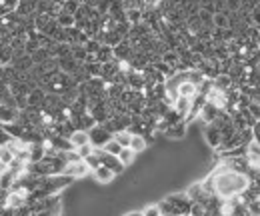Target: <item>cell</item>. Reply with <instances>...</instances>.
<instances>
[{
    "label": "cell",
    "mask_w": 260,
    "mask_h": 216,
    "mask_svg": "<svg viewBox=\"0 0 260 216\" xmlns=\"http://www.w3.org/2000/svg\"><path fill=\"white\" fill-rule=\"evenodd\" d=\"M202 186L208 194H212L220 200H234L250 190V174L218 164L206 176V180H202Z\"/></svg>",
    "instance_id": "1"
},
{
    "label": "cell",
    "mask_w": 260,
    "mask_h": 216,
    "mask_svg": "<svg viewBox=\"0 0 260 216\" xmlns=\"http://www.w3.org/2000/svg\"><path fill=\"white\" fill-rule=\"evenodd\" d=\"M158 208L162 214L170 216H188L192 208V200L186 196V192H174L168 194L164 200L158 202Z\"/></svg>",
    "instance_id": "2"
},
{
    "label": "cell",
    "mask_w": 260,
    "mask_h": 216,
    "mask_svg": "<svg viewBox=\"0 0 260 216\" xmlns=\"http://www.w3.org/2000/svg\"><path fill=\"white\" fill-rule=\"evenodd\" d=\"M94 152L100 156V162H102V166H106V168H110L114 174H122L124 172V164L118 160V156L114 155H108V152H104L102 148H94Z\"/></svg>",
    "instance_id": "3"
},
{
    "label": "cell",
    "mask_w": 260,
    "mask_h": 216,
    "mask_svg": "<svg viewBox=\"0 0 260 216\" xmlns=\"http://www.w3.org/2000/svg\"><path fill=\"white\" fill-rule=\"evenodd\" d=\"M88 136H90V144L94 148H104V144L112 140V134L102 124H96L92 130H88Z\"/></svg>",
    "instance_id": "4"
},
{
    "label": "cell",
    "mask_w": 260,
    "mask_h": 216,
    "mask_svg": "<svg viewBox=\"0 0 260 216\" xmlns=\"http://www.w3.org/2000/svg\"><path fill=\"white\" fill-rule=\"evenodd\" d=\"M88 172H90V168L86 166V162H84V160L68 162V164L64 166V170H62V174L68 176V178H72V180H76V178H84Z\"/></svg>",
    "instance_id": "5"
},
{
    "label": "cell",
    "mask_w": 260,
    "mask_h": 216,
    "mask_svg": "<svg viewBox=\"0 0 260 216\" xmlns=\"http://www.w3.org/2000/svg\"><path fill=\"white\" fill-rule=\"evenodd\" d=\"M204 140H206V144L210 146V148H218L220 146V130H218V126L214 122H210V124H206L204 126Z\"/></svg>",
    "instance_id": "6"
},
{
    "label": "cell",
    "mask_w": 260,
    "mask_h": 216,
    "mask_svg": "<svg viewBox=\"0 0 260 216\" xmlns=\"http://www.w3.org/2000/svg\"><path fill=\"white\" fill-rule=\"evenodd\" d=\"M18 116H20V110H18L16 106H6V104H0V122H2V124L18 122Z\"/></svg>",
    "instance_id": "7"
},
{
    "label": "cell",
    "mask_w": 260,
    "mask_h": 216,
    "mask_svg": "<svg viewBox=\"0 0 260 216\" xmlns=\"http://www.w3.org/2000/svg\"><path fill=\"white\" fill-rule=\"evenodd\" d=\"M112 52H114V58H116V60H130V56H132V44H130V38H124L118 46L112 48Z\"/></svg>",
    "instance_id": "8"
},
{
    "label": "cell",
    "mask_w": 260,
    "mask_h": 216,
    "mask_svg": "<svg viewBox=\"0 0 260 216\" xmlns=\"http://www.w3.org/2000/svg\"><path fill=\"white\" fill-rule=\"evenodd\" d=\"M220 112H222V110H218L216 106H212V104H208V102H206V104L202 106V110H200L198 118H200L204 124H210L218 118V114H220Z\"/></svg>",
    "instance_id": "9"
},
{
    "label": "cell",
    "mask_w": 260,
    "mask_h": 216,
    "mask_svg": "<svg viewBox=\"0 0 260 216\" xmlns=\"http://www.w3.org/2000/svg\"><path fill=\"white\" fill-rule=\"evenodd\" d=\"M92 176H94V180H96L98 184H110L116 174H114L110 168H106V166L100 164L96 170H92Z\"/></svg>",
    "instance_id": "10"
},
{
    "label": "cell",
    "mask_w": 260,
    "mask_h": 216,
    "mask_svg": "<svg viewBox=\"0 0 260 216\" xmlns=\"http://www.w3.org/2000/svg\"><path fill=\"white\" fill-rule=\"evenodd\" d=\"M126 86H128V88H132V90H144L146 82H144V76H142V72L134 70V72L126 74Z\"/></svg>",
    "instance_id": "11"
},
{
    "label": "cell",
    "mask_w": 260,
    "mask_h": 216,
    "mask_svg": "<svg viewBox=\"0 0 260 216\" xmlns=\"http://www.w3.org/2000/svg\"><path fill=\"white\" fill-rule=\"evenodd\" d=\"M68 140H70L72 148H80V146H84V144L90 142V136H88V132H84V130H74V132L68 136Z\"/></svg>",
    "instance_id": "12"
},
{
    "label": "cell",
    "mask_w": 260,
    "mask_h": 216,
    "mask_svg": "<svg viewBox=\"0 0 260 216\" xmlns=\"http://www.w3.org/2000/svg\"><path fill=\"white\" fill-rule=\"evenodd\" d=\"M190 106H192V100H190V98L178 96L172 108H174V110H176V112H178V114H180V116H182V118L186 120V116H188V112H190Z\"/></svg>",
    "instance_id": "13"
},
{
    "label": "cell",
    "mask_w": 260,
    "mask_h": 216,
    "mask_svg": "<svg viewBox=\"0 0 260 216\" xmlns=\"http://www.w3.org/2000/svg\"><path fill=\"white\" fill-rule=\"evenodd\" d=\"M176 92H178V96H184V98H190V100H192L196 94H198V86H194V84L186 78L184 82H180V86L176 88Z\"/></svg>",
    "instance_id": "14"
},
{
    "label": "cell",
    "mask_w": 260,
    "mask_h": 216,
    "mask_svg": "<svg viewBox=\"0 0 260 216\" xmlns=\"http://www.w3.org/2000/svg\"><path fill=\"white\" fill-rule=\"evenodd\" d=\"M44 98H46V92H44L42 88H34L32 92L28 94V106H32V108H40V110H42Z\"/></svg>",
    "instance_id": "15"
},
{
    "label": "cell",
    "mask_w": 260,
    "mask_h": 216,
    "mask_svg": "<svg viewBox=\"0 0 260 216\" xmlns=\"http://www.w3.org/2000/svg\"><path fill=\"white\" fill-rule=\"evenodd\" d=\"M146 148H148V140H146L144 136H140V134H132L130 150H132V152H136V155H140V152H144Z\"/></svg>",
    "instance_id": "16"
},
{
    "label": "cell",
    "mask_w": 260,
    "mask_h": 216,
    "mask_svg": "<svg viewBox=\"0 0 260 216\" xmlns=\"http://www.w3.org/2000/svg\"><path fill=\"white\" fill-rule=\"evenodd\" d=\"M94 56H96L98 64H106V62L114 60V52H112V46H106V44H102V46H100V50H98Z\"/></svg>",
    "instance_id": "17"
},
{
    "label": "cell",
    "mask_w": 260,
    "mask_h": 216,
    "mask_svg": "<svg viewBox=\"0 0 260 216\" xmlns=\"http://www.w3.org/2000/svg\"><path fill=\"white\" fill-rule=\"evenodd\" d=\"M166 134L172 136V138H184V134H186V120L168 126V128H166Z\"/></svg>",
    "instance_id": "18"
},
{
    "label": "cell",
    "mask_w": 260,
    "mask_h": 216,
    "mask_svg": "<svg viewBox=\"0 0 260 216\" xmlns=\"http://www.w3.org/2000/svg\"><path fill=\"white\" fill-rule=\"evenodd\" d=\"M232 84H234V82H232V78H230L228 74H218V76L212 80V86H214V88H220V90H228Z\"/></svg>",
    "instance_id": "19"
},
{
    "label": "cell",
    "mask_w": 260,
    "mask_h": 216,
    "mask_svg": "<svg viewBox=\"0 0 260 216\" xmlns=\"http://www.w3.org/2000/svg\"><path fill=\"white\" fill-rule=\"evenodd\" d=\"M72 58L78 62V64H84L86 58H88V52L82 44H72Z\"/></svg>",
    "instance_id": "20"
},
{
    "label": "cell",
    "mask_w": 260,
    "mask_h": 216,
    "mask_svg": "<svg viewBox=\"0 0 260 216\" xmlns=\"http://www.w3.org/2000/svg\"><path fill=\"white\" fill-rule=\"evenodd\" d=\"M112 138L122 146V148H130V142H132V134H130L128 130H120V132H116V134H112Z\"/></svg>",
    "instance_id": "21"
},
{
    "label": "cell",
    "mask_w": 260,
    "mask_h": 216,
    "mask_svg": "<svg viewBox=\"0 0 260 216\" xmlns=\"http://www.w3.org/2000/svg\"><path fill=\"white\" fill-rule=\"evenodd\" d=\"M212 24H214V28H218V30H226L228 28L226 10H224V12H216V14H214V18H212Z\"/></svg>",
    "instance_id": "22"
},
{
    "label": "cell",
    "mask_w": 260,
    "mask_h": 216,
    "mask_svg": "<svg viewBox=\"0 0 260 216\" xmlns=\"http://www.w3.org/2000/svg\"><path fill=\"white\" fill-rule=\"evenodd\" d=\"M30 58H32L34 64H44L48 58H52V52H50L48 48H38V50L34 52Z\"/></svg>",
    "instance_id": "23"
},
{
    "label": "cell",
    "mask_w": 260,
    "mask_h": 216,
    "mask_svg": "<svg viewBox=\"0 0 260 216\" xmlns=\"http://www.w3.org/2000/svg\"><path fill=\"white\" fill-rule=\"evenodd\" d=\"M56 22H58L60 28H70V26H74V16L72 14H66V12H60L56 16Z\"/></svg>",
    "instance_id": "24"
},
{
    "label": "cell",
    "mask_w": 260,
    "mask_h": 216,
    "mask_svg": "<svg viewBox=\"0 0 260 216\" xmlns=\"http://www.w3.org/2000/svg\"><path fill=\"white\" fill-rule=\"evenodd\" d=\"M118 160H120L124 166H130V164L136 160V152H132L130 148H122L120 155H118Z\"/></svg>",
    "instance_id": "25"
},
{
    "label": "cell",
    "mask_w": 260,
    "mask_h": 216,
    "mask_svg": "<svg viewBox=\"0 0 260 216\" xmlns=\"http://www.w3.org/2000/svg\"><path fill=\"white\" fill-rule=\"evenodd\" d=\"M102 150H104V152H108V155L118 156V155H120V150H122V146H120V144H118V142L112 138L110 142H106V144H104V148H102Z\"/></svg>",
    "instance_id": "26"
},
{
    "label": "cell",
    "mask_w": 260,
    "mask_h": 216,
    "mask_svg": "<svg viewBox=\"0 0 260 216\" xmlns=\"http://www.w3.org/2000/svg\"><path fill=\"white\" fill-rule=\"evenodd\" d=\"M80 8V4L76 2V0H64V6H62V12H66V14H76V10Z\"/></svg>",
    "instance_id": "27"
},
{
    "label": "cell",
    "mask_w": 260,
    "mask_h": 216,
    "mask_svg": "<svg viewBox=\"0 0 260 216\" xmlns=\"http://www.w3.org/2000/svg\"><path fill=\"white\" fill-rule=\"evenodd\" d=\"M84 162H86V166H88L90 170H96L98 166L102 164V162H100V156H98L96 152H92L90 156H86V158H84Z\"/></svg>",
    "instance_id": "28"
},
{
    "label": "cell",
    "mask_w": 260,
    "mask_h": 216,
    "mask_svg": "<svg viewBox=\"0 0 260 216\" xmlns=\"http://www.w3.org/2000/svg\"><path fill=\"white\" fill-rule=\"evenodd\" d=\"M14 158H16V156L12 155L8 148H2V150H0V166H8Z\"/></svg>",
    "instance_id": "29"
},
{
    "label": "cell",
    "mask_w": 260,
    "mask_h": 216,
    "mask_svg": "<svg viewBox=\"0 0 260 216\" xmlns=\"http://www.w3.org/2000/svg\"><path fill=\"white\" fill-rule=\"evenodd\" d=\"M100 46H102V44L98 42L96 38H90V40L84 44V48H86V52H88V54H96L98 50H100Z\"/></svg>",
    "instance_id": "30"
},
{
    "label": "cell",
    "mask_w": 260,
    "mask_h": 216,
    "mask_svg": "<svg viewBox=\"0 0 260 216\" xmlns=\"http://www.w3.org/2000/svg\"><path fill=\"white\" fill-rule=\"evenodd\" d=\"M76 152H78V156H80V158L84 160L86 156H90V155H92V152H94V146H92V144L88 142V144H84V146H80V148H76Z\"/></svg>",
    "instance_id": "31"
},
{
    "label": "cell",
    "mask_w": 260,
    "mask_h": 216,
    "mask_svg": "<svg viewBox=\"0 0 260 216\" xmlns=\"http://www.w3.org/2000/svg\"><path fill=\"white\" fill-rule=\"evenodd\" d=\"M142 216H162V212H160L158 204H152V206H146L142 210Z\"/></svg>",
    "instance_id": "32"
},
{
    "label": "cell",
    "mask_w": 260,
    "mask_h": 216,
    "mask_svg": "<svg viewBox=\"0 0 260 216\" xmlns=\"http://www.w3.org/2000/svg\"><path fill=\"white\" fill-rule=\"evenodd\" d=\"M10 140H12V136H10V134H8V132H6V130L0 126V148H4V146L10 142Z\"/></svg>",
    "instance_id": "33"
},
{
    "label": "cell",
    "mask_w": 260,
    "mask_h": 216,
    "mask_svg": "<svg viewBox=\"0 0 260 216\" xmlns=\"http://www.w3.org/2000/svg\"><path fill=\"white\" fill-rule=\"evenodd\" d=\"M124 216H142V212H128V214H124Z\"/></svg>",
    "instance_id": "34"
},
{
    "label": "cell",
    "mask_w": 260,
    "mask_h": 216,
    "mask_svg": "<svg viewBox=\"0 0 260 216\" xmlns=\"http://www.w3.org/2000/svg\"><path fill=\"white\" fill-rule=\"evenodd\" d=\"M0 190H2V188H0Z\"/></svg>",
    "instance_id": "35"
},
{
    "label": "cell",
    "mask_w": 260,
    "mask_h": 216,
    "mask_svg": "<svg viewBox=\"0 0 260 216\" xmlns=\"http://www.w3.org/2000/svg\"><path fill=\"white\" fill-rule=\"evenodd\" d=\"M0 150H2V148H0Z\"/></svg>",
    "instance_id": "36"
}]
</instances>
